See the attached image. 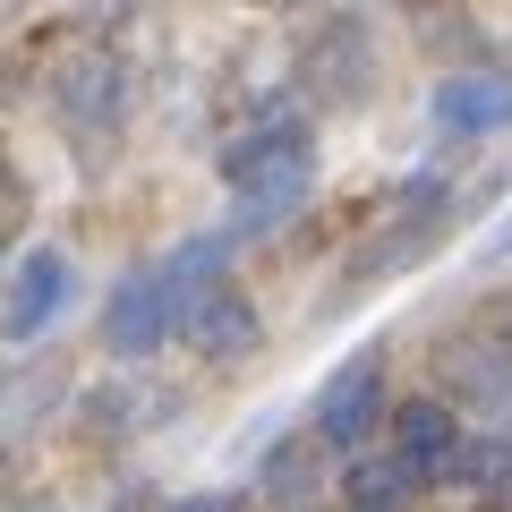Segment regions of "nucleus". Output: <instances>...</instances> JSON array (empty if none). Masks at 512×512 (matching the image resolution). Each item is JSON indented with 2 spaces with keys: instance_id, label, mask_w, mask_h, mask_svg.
Returning a JSON list of instances; mask_svg holds the SVG:
<instances>
[{
  "instance_id": "9",
  "label": "nucleus",
  "mask_w": 512,
  "mask_h": 512,
  "mask_svg": "<svg viewBox=\"0 0 512 512\" xmlns=\"http://www.w3.org/2000/svg\"><path fill=\"white\" fill-rule=\"evenodd\" d=\"M410 487H419V478H410L402 461H359V470H350V504L359 512H402Z\"/></svg>"
},
{
  "instance_id": "10",
  "label": "nucleus",
  "mask_w": 512,
  "mask_h": 512,
  "mask_svg": "<svg viewBox=\"0 0 512 512\" xmlns=\"http://www.w3.org/2000/svg\"><path fill=\"white\" fill-rule=\"evenodd\" d=\"M453 478H461V487H504V478H512V436H495V444H461Z\"/></svg>"
},
{
  "instance_id": "8",
  "label": "nucleus",
  "mask_w": 512,
  "mask_h": 512,
  "mask_svg": "<svg viewBox=\"0 0 512 512\" xmlns=\"http://www.w3.org/2000/svg\"><path fill=\"white\" fill-rule=\"evenodd\" d=\"M436 128L444 137H487V128H512V77H495V69H453V77H436Z\"/></svg>"
},
{
  "instance_id": "7",
  "label": "nucleus",
  "mask_w": 512,
  "mask_h": 512,
  "mask_svg": "<svg viewBox=\"0 0 512 512\" xmlns=\"http://www.w3.org/2000/svg\"><path fill=\"white\" fill-rule=\"evenodd\" d=\"M180 333H188V350H197V359H214V367L265 350V325H256V308L231 291V282H222V291H205L197 308H180Z\"/></svg>"
},
{
  "instance_id": "2",
  "label": "nucleus",
  "mask_w": 512,
  "mask_h": 512,
  "mask_svg": "<svg viewBox=\"0 0 512 512\" xmlns=\"http://www.w3.org/2000/svg\"><path fill=\"white\" fill-rule=\"evenodd\" d=\"M444 205H453V188H444V180H410L402 205H393V222H384L376 239H359V248H350L342 282H350V291H367V282H384V274H402V265H419V256L444 239Z\"/></svg>"
},
{
  "instance_id": "3",
  "label": "nucleus",
  "mask_w": 512,
  "mask_h": 512,
  "mask_svg": "<svg viewBox=\"0 0 512 512\" xmlns=\"http://www.w3.org/2000/svg\"><path fill=\"white\" fill-rule=\"evenodd\" d=\"M171 325H180V299H171L163 265H137V274L111 282V299H103V342L120 350V359H154Z\"/></svg>"
},
{
  "instance_id": "5",
  "label": "nucleus",
  "mask_w": 512,
  "mask_h": 512,
  "mask_svg": "<svg viewBox=\"0 0 512 512\" xmlns=\"http://www.w3.org/2000/svg\"><path fill=\"white\" fill-rule=\"evenodd\" d=\"M69 291H77L69 248H26L18 282H9V308H0V333H9V342H35V333L69 308Z\"/></svg>"
},
{
  "instance_id": "1",
  "label": "nucleus",
  "mask_w": 512,
  "mask_h": 512,
  "mask_svg": "<svg viewBox=\"0 0 512 512\" xmlns=\"http://www.w3.org/2000/svg\"><path fill=\"white\" fill-rule=\"evenodd\" d=\"M222 180H231L239 214L231 231H274L308 205V180H316V146L299 120H274V128H248L231 154H222Z\"/></svg>"
},
{
  "instance_id": "11",
  "label": "nucleus",
  "mask_w": 512,
  "mask_h": 512,
  "mask_svg": "<svg viewBox=\"0 0 512 512\" xmlns=\"http://www.w3.org/2000/svg\"><path fill=\"white\" fill-rule=\"evenodd\" d=\"M163 512H239V495L214 487V495H180V504H163Z\"/></svg>"
},
{
  "instance_id": "6",
  "label": "nucleus",
  "mask_w": 512,
  "mask_h": 512,
  "mask_svg": "<svg viewBox=\"0 0 512 512\" xmlns=\"http://www.w3.org/2000/svg\"><path fill=\"white\" fill-rule=\"evenodd\" d=\"M461 419L444 402H410V410H393V461H402L419 487H436V478H453V461H461Z\"/></svg>"
},
{
  "instance_id": "4",
  "label": "nucleus",
  "mask_w": 512,
  "mask_h": 512,
  "mask_svg": "<svg viewBox=\"0 0 512 512\" xmlns=\"http://www.w3.org/2000/svg\"><path fill=\"white\" fill-rule=\"evenodd\" d=\"M376 419H384V359L359 350L316 384V444H359Z\"/></svg>"
}]
</instances>
